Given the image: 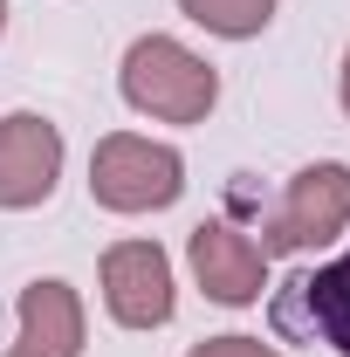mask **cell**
I'll list each match as a JSON object with an SVG mask.
<instances>
[{
    "instance_id": "30bf717a",
    "label": "cell",
    "mask_w": 350,
    "mask_h": 357,
    "mask_svg": "<svg viewBox=\"0 0 350 357\" xmlns=\"http://www.w3.org/2000/svg\"><path fill=\"white\" fill-rule=\"evenodd\" d=\"M185 357H282V351L261 344V337H206V344H192Z\"/></svg>"
},
{
    "instance_id": "277c9868",
    "label": "cell",
    "mask_w": 350,
    "mask_h": 357,
    "mask_svg": "<svg viewBox=\"0 0 350 357\" xmlns=\"http://www.w3.org/2000/svg\"><path fill=\"white\" fill-rule=\"evenodd\" d=\"M103 310L117 330H165L178 310L172 255L158 241H117L103 255Z\"/></svg>"
},
{
    "instance_id": "7c38bea8",
    "label": "cell",
    "mask_w": 350,
    "mask_h": 357,
    "mask_svg": "<svg viewBox=\"0 0 350 357\" xmlns=\"http://www.w3.org/2000/svg\"><path fill=\"white\" fill-rule=\"evenodd\" d=\"M0 35H7V0H0Z\"/></svg>"
},
{
    "instance_id": "5b68a950",
    "label": "cell",
    "mask_w": 350,
    "mask_h": 357,
    "mask_svg": "<svg viewBox=\"0 0 350 357\" xmlns=\"http://www.w3.org/2000/svg\"><path fill=\"white\" fill-rule=\"evenodd\" d=\"M185 261H192V282L199 296L220 303V310H254L268 296V255L254 234H241L234 220H199L192 241H185Z\"/></svg>"
},
{
    "instance_id": "7a4b0ae2",
    "label": "cell",
    "mask_w": 350,
    "mask_h": 357,
    "mask_svg": "<svg viewBox=\"0 0 350 357\" xmlns=\"http://www.w3.org/2000/svg\"><path fill=\"white\" fill-rule=\"evenodd\" d=\"M178 192H185V158H178V144L165 137H144V131H110L96 137V151H89V199L103 206V213H165L178 206Z\"/></svg>"
},
{
    "instance_id": "6da1fadb",
    "label": "cell",
    "mask_w": 350,
    "mask_h": 357,
    "mask_svg": "<svg viewBox=\"0 0 350 357\" xmlns=\"http://www.w3.org/2000/svg\"><path fill=\"white\" fill-rule=\"evenodd\" d=\"M117 89L151 124H206L213 103H220V69L199 48H185L178 35H137L124 48Z\"/></svg>"
},
{
    "instance_id": "8992f818",
    "label": "cell",
    "mask_w": 350,
    "mask_h": 357,
    "mask_svg": "<svg viewBox=\"0 0 350 357\" xmlns=\"http://www.w3.org/2000/svg\"><path fill=\"white\" fill-rule=\"evenodd\" d=\"M62 178V131L42 110H7L0 117V213L42 206Z\"/></svg>"
},
{
    "instance_id": "8fae6325",
    "label": "cell",
    "mask_w": 350,
    "mask_h": 357,
    "mask_svg": "<svg viewBox=\"0 0 350 357\" xmlns=\"http://www.w3.org/2000/svg\"><path fill=\"white\" fill-rule=\"evenodd\" d=\"M337 96H344V117H350V48H344V76H337Z\"/></svg>"
},
{
    "instance_id": "3957f363",
    "label": "cell",
    "mask_w": 350,
    "mask_h": 357,
    "mask_svg": "<svg viewBox=\"0 0 350 357\" xmlns=\"http://www.w3.org/2000/svg\"><path fill=\"white\" fill-rule=\"evenodd\" d=\"M350 227V165L344 158H316L282 185L275 213L261 227V255H309V248H330Z\"/></svg>"
},
{
    "instance_id": "9c48e42d",
    "label": "cell",
    "mask_w": 350,
    "mask_h": 357,
    "mask_svg": "<svg viewBox=\"0 0 350 357\" xmlns=\"http://www.w3.org/2000/svg\"><path fill=\"white\" fill-rule=\"evenodd\" d=\"M275 7H282V0H178V14H185L192 28L220 35V42H254V35H268Z\"/></svg>"
},
{
    "instance_id": "ba28073f",
    "label": "cell",
    "mask_w": 350,
    "mask_h": 357,
    "mask_svg": "<svg viewBox=\"0 0 350 357\" xmlns=\"http://www.w3.org/2000/svg\"><path fill=\"white\" fill-rule=\"evenodd\" d=\"M282 330H309L316 344H330L337 357H350V255L323 261L316 275H296L275 303Z\"/></svg>"
},
{
    "instance_id": "52a82bcc",
    "label": "cell",
    "mask_w": 350,
    "mask_h": 357,
    "mask_svg": "<svg viewBox=\"0 0 350 357\" xmlns=\"http://www.w3.org/2000/svg\"><path fill=\"white\" fill-rule=\"evenodd\" d=\"M83 344H89L83 296H76L62 275L28 282V289H21V323H14L7 357H83Z\"/></svg>"
}]
</instances>
